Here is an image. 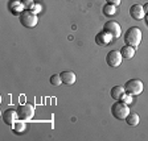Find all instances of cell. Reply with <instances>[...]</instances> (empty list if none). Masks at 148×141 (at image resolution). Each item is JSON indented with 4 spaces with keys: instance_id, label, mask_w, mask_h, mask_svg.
<instances>
[{
    "instance_id": "cell-12",
    "label": "cell",
    "mask_w": 148,
    "mask_h": 141,
    "mask_svg": "<svg viewBox=\"0 0 148 141\" xmlns=\"http://www.w3.org/2000/svg\"><path fill=\"white\" fill-rule=\"evenodd\" d=\"M9 9L13 13H23L25 11V7L20 0H12V1H9Z\"/></svg>"
},
{
    "instance_id": "cell-1",
    "label": "cell",
    "mask_w": 148,
    "mask_h": 141,
    "mask_svg": "<svg viewBox=\"0 0 148 141\" xmlns=\"http://www.w3.org/2000/svg\"><path fill=\"white\" fill-rule=\"evenodd\" d=\"M124 42H126V45L134 46L136 49L139 44L142 42V31L136 27L128 28V31L124 33Z\"/></svg>"
},
{
    "instance_id": "cell-2",
    "label": "cell",
    "mask_w": 148,
    "mask_h": 141,
    "mask_svg": "<svg viewBox=\"0 0 148 141\" xmlns=\"http://www.w3.org/2000/svg\"><path fill=\"white\" fill-rule=\"evenodd\" d=\"M130 114L128 104H126L122 100H116L114 104L111 106V115L118 120H126V117Z\"/></svg>"
},
{
    "instance_id": "cell-19",
    "label": "cell",
    "mask_w": 148,
    "mask_h": 141,
    "mask_svg": "<svg viewBox=\"0 0 148 141\" xmlns=\"http://www.w3.org/2000/svg\"><path fill=\"white\" fill-rule=\"evenodd\" d=\"M13 129H15L16 132H21L25 129V124L24 123H15L13 124Z\"/></svg>"
},
{
    "instance_id": "cell-13",
    "label": "cell",
    "mask_w": 148,
    "mask_h": 141,
    "mask_svg": "<svg viewBox=\"0 0 148 141\" xmlns=\"http://www.w3.org/2000/svg\"><path fill=\"white\" fill-rule=\"evenodd\" d=\"M111 98L115 99V100H120V98L123 96V94H126V89L124 86H114L110 91Z\"/></svg>"
},
{
    "instance_id": "cell-3",
    "label": "cell",
    "mask_w": 148,
    "mask_h": 141,
    "mask_svg": "<svg viewBox=\"0 0 148 141\" xmlns=\"http://www.w3.org/2000/svg\"><path fill=\"white\" fill-rule=\"evenodd\" d=\"M124 89H126L127 94H130V95H132V96H138V95H140V94L143 92L144 86H143L142 80L130 79V80H127V83L124 84Z\"/></svg>"
},
{
    "instance_id": "cell-14",
    "label": "cell",
    "mask_w": 148,
    "mask_h": 141,
    "mask_svg": "<svg viewBox=\"0 0 148 141\" xmlns=\"http://www.w3.org/2000/svg\"><path fill=\"white\" fill-rule=\"evenodd\" d=\"M119 52L124 59H131L134 55H135V48H134V46H130V45H124Z\"/></svg>"
},
{
    "instance_id": "cell-10",
    "label": "cell",
    "mask_w": 148,
    "mask_h": 141,
    "mask_svg": "<svg viewBox=\"0 0 148 141\" xmlns=\"http://www.w3.org/2000/svg\"><path fill=\"white\" fill-rule=\"evenodd\" d=\"M112 40H114V38H112V36H111L110 33H107L106 31L99 32V33L95 36V42L98 44V45H101V46L110 45Z\"/></svg>"
},
{
    "instance_id": "cell-17",
    "label": "cell",
    "mask_w": 148,
    "mask_h": 141,
    "mask_svg": "<svg viewBox=\"0 0 148 141\" xmlns=\"http://www.w3.org/2000/svg\"><path fill=\"white\" fill-rule=\"evenodd\" d=\"M61 83H62L61 75H52V77H50V84H53V86H60Z\"/></svg>"
},
{
    "instance_id": "cell-4",
    "label": "cell",
    "mask_w": 148,
    "mask_h": 141,
    "mask_svg": "<svg viewBox=\"0 0 148 141\" xmlns=\"http://www.w3.org/2000/svg\"><path fill=\"white\" fill-rule=\"evenodd\" d=\"M37 21H38V18H37V15L29 9H25L23 13H20V22L24 25L25 28H33L37 25Z\"/></svg>"
},
{
    "instance_id": "cell-11",
    "label": "cell",
    "mask_w": 148,
    "mask_h": 141,
    "mask_svg": "<svg viewBox=\"0 0 148 141\" xmlns=\"http://www.w3.org/2000/svg\"><path fill=\"white\" fill-rule=\"evenodd\" d=\"M60 75H61L62 83L68 84V86H71V84H74V83H75V80H77V78H75V74H74L73 71H62Z\"/></svg>"
},
{
    "instance_id": "cell-20",
    "label": "cell",
    "mask_w": 148,
    "mask_h": 141,
    "mask_svg": "<svg viewBox=\"0 0 148 141\" xmlns=\"http://www.w3.org/2000/svg\"><path fill=\"white\" fill-rule=\"evenodd\" d=\"M120 100L124 101L126 104H130V103L132 101V95H130V94H128V95H126V94H123V96L120 98Z\"/></svg>"
},
{
    "instance_id": "cell-24",
    "label": "cell",
    "mask_w": 148,
    "mask_h": 141,
    "mask_svg": "<svg viewBox=\"0 0 148 141\" xmlns=\"http://www.w3.org/2000/svg\"><path fill=\"white\" fill-rule=\"evenodd\" d=\"M144 20H145V24H147V27H148V13H145V16H144Z\"/></svg>"
},
{
    "instance_id": "cell-8",
    "label": "cell",
    "mask_w": 148,
    "mask_h": 141,
    "mask_svg": "<svg viewBox=\"0 0 148 141\" xmlns=\"http://www.w3.org/2000/svg\"><path fill=\"white\" fill-rule=\"evenodd\" d=\"M17 119H18L17 111L12 110V108H8V110H5L3 112V121L7 125H13Z\"/></svg>"
},
{
    "instance_id": "cell-16",
    "label": "cell",
    "mask_w": 148,
    "mask_h": 141,
    "mask_svg": "<svg viewBox=\"0 0 148 141\" xmlns=\"http://www.w3.org/2000/svg\"><path fill=\"white\" fill-rule=\"evenodd\" d=\"M103 13H105L106 16H114L115 13H116V5L107 3L105 7H103Z\"/></svg>"
},
{
    "instance_id": "cell-7",
    "label": "cell",
    "mask_w": 148,
    "mask_h": 141,
    "mask_svg": "<svg viewBox=\"0 0 148 141\" xmlns=\"http://www.w3.org/2000/svg\"><path fill=\"white\" fill-rule=\"evenodd\" d=\"M122 59H123V57H122L120 52H118V50H111L106 55V62L111 67H118L122 63Z\"/></svg>"
},
{
    "instance_id": "cell-9",
    "label": "cell",
    "mask_w": 148,
    "mask_h": 141,
    "mask_svg": "<svg viewBox=\"0 0 148 141\" xmlns=\"http://www.w3.org/2000/svg\"><path fill=\"white\" fill-rule=\"evenodd\" d=\"M130 16L134 18V20H142V18H144L145 16V12L144 9H143V5H140V4H134V5L130 7Z\"/></svg>"
},
{
    "instance_id": "cell-15",
    "label": "cell",
    "mask_w": 148,
    "mask_h": 141,
    "mask_svg": "<svg viewBox=\"0 0 148 141\" xmlns=\"http://www.w3.org/2000/svg\"><path fill=\"white\" fill-rule=\"evenodd\" d=\"M126 121L130 127H136L140 121V117L138 114H128V116L126 117Z\"/></svg>"
},
{
    "instance_id": "cell-6",
    "label": "cell",
    "mask_w": 148,
    "mask_h": 141,
    "mask_svg": "<svg viewBox=\"0 0 148 141\" xmlns=\"http://www.w3.org/2000/svg\"><path fill=\"white\" fill-rule=\"evenodd\" d=\"M103 31H106L107 33H110L112 36V38H119L120 34H122V29H120V25L118 24L114 20H110L103 25Z\"/></svg>"
},
{
    "instance_id": "cell-5",
    "label": "cell",
    "mask_w": 148,
    "mask_h": 141,
    "mask_svg": "<svg viewBox=\"0 0 148 141\" xmlns=\"http://www.w3.org/2000/svg\"><path fill=\"white\" fill-rule=\"evenodd\" d=\"M16 111H17L18 119L24 120V121L31 120L32 117H33V115H34V107L32 104H29V103H24V104L18 106Z\"/></svg>"
},
{
    "instance_id": "cell-18",
    "label": "cell",
    "mask_w": 148,
    "mask_h": 141,
    "mask_svg": "<svg viewBox=\"0 0 148 141\" xmlns=\"http://www.w3.org/2000/svg\"><path fill=\"white\" fill-rule=\"evenodd\" d=\"M23 4H24L25 9H29V11H32V8L34 7V1L33 0H23Z\"/></svg>"
},
{
    "instance_id": "cell-21",
    "label": "cell",
    "mask_w": 148,
    "mask_h": 141,
    "mask_svg": "<svg viewBox=\"0 0 148 141\" xmlns=\"http://www.w3.org/2000/svg\"><path fill=\"white\" fill-rule=\"evenodd\" d=\"M32 12H34L37 15V13H40L41 12V4H34V7L33 8H32Z\"/></svg>"
},
{
    "instance_id": "cell-23",
    "label": "cell",
    "mask_w": 148,
    "mask_h": 141,
    "mask_svg": "<svg viewBox=\"0 0 148 141\" xmlns=\"http://www.w3.org/2000/svg\"><path fill=\"white\" fill-rule=\"evenodd\" d=\"M143 9H144V12L148 13V3H145L144 5H143Z\"/></svg>"
},
{
    "instance_id": "cell-22",
    "label": "cell",
    "mask_w": 148,
    "mask_h": 141,
    "mask_svg": "<svg viewBox=\"0 0 148 141\" xmlns=\"http://www.w3.org/2000/svg\"><path fill=\"white\" fill-rule=\"evenodd\" d=\"M108 4H114V5H119L120 4V0H107Z\"/></svg>"
}]
</instances>
